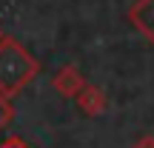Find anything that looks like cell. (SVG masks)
<instances>
[{
	"instance_id": "1",
	"label": "cell",
	"mask_w": 154,
	"mask_h": 148,
	"mask_svg": "<svg viewBox=\"0 0 154 148\" xmlns=\"http://www.w3.org/2000/svg\"><path fill=\"white\" fill-rule=\"evenodd\" d=\"M40 74V60L14 37L0 40V94L14 97Z\"/></svg>"
},
{
	"instance_id": "7",
	"label": "cell",
	"mask_w": 154,
	"mask_h": 148,
	"mask_svg": "<svg viewBox=\"0 0 154 148\" xmlns=\"http://www.w3.org/2000/svg\"><path fill=\"white\" fill-rule=\"evenodd\" d=\"M134 148H154V137L151 134H143V137L134 143Z\"/></svg>"
},
{
	"instance_id": "3",
	"label": "cell",
	"mask_w": 154,
	"mask_h": 148,
	"mask_svg": "<svg viewBox=\"0 0 154 148\" xmlns=\"http://www.w3.org/2000/svg\"><path fill=\"white\" fill-rule=\"evenodd\" d=\"M74 103H77V108H80L86 117H100L106 108H109L106 91H103L100 86H91V83H86V86H83L80 91H77Z\"/></svg>"
},
{
	"instance_id": "8",
	"label": "cell",
	"mask_w": 154,
	"mask_h": 148,
	"mask_svg": "<svg viewBox=\"0 0 154 148\" xmlns=\"http://www.w3.org/2000/svg\"><path fill=\"white\" fill-rule=\"evenodd\" d=\"M3 37H6V34H3V29H0V40H3Z\"/></svg>"
},
{
	"instance_id": "6",
	"label": "cell",
	"mask_w": 154,
	"mask_h": 148,
	"mask_svg": "<svg viewBox=\"0 0 154 148\" xmlns=\"http://www.w3.org/2000/svg\"><path fill=\"white\" fill-rule=\"evenodd\" d=\"M0 148H32V145H29V143H23L20 137H9V140H6V143L0 145Z\"/></svg>"
},
{
	"instance_id": "4",
	"label": "cell",
	"mask_w": 154,
	"mask_h": 148,
	"mask_svg": "<svg viewBox=\"0 0 154 148\" xmlns=\"http://www.w3.org/2000/svg\"><path fill=\"white\" fill-rule=\"evenodd\" d=\"M83 86H86V77L80 74V68H77L74 63H66L63 68H57V74H54V91L60 94V97L74 100Z\"/></svg>"
},
{
	"instance_id": "2",
	"label": "cell",
	"mask_w": 154,
	"mask_h": 148,
	"mask_svg": "<svg viewBox=\"0 0 154 148\" xmlns=\"http://www.w3.org/2000/svg\"><path fill=\"white\" fill-rule=\"evenodd\" d=\"M128 23L154 46V0H134L128 6Z\"/></svg>"
},
{
	"instance_id": "5",
	"label": "cell",
	"mask_w": 154,
	"mask_h": 148,
	"mask_svg": "<svg viewBox=\"0 0 154 148\" xmlns=\"http://www.w3.org/2000/svg\"><path fill=\"white\" fill-rule=\"evenodd\" d=\"M11 120H14V105H11V97L0 94V131H3V128H9Z\"/></svg>"
}]
</instances>
